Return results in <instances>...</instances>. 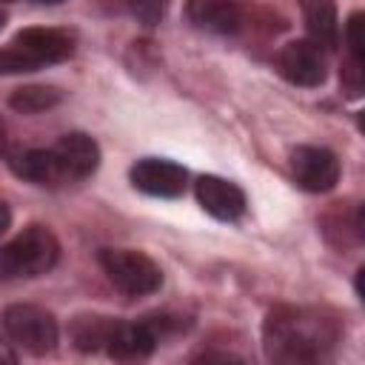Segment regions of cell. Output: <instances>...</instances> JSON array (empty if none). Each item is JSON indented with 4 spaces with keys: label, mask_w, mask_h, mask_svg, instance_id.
Wrapping results in <instances>:
<instances>
[{
    "label": "cell",
    "mask_w": 365,
    "mask_h": 365,
    "mask_svg": "<svg viewBox=\"0 0 365 365\" xmlns=\"http://www.w3.org/2000/svg\"><path fill=\"white\" fill-rule=\"evenodd\" d=\"M336 322L305 308H277L265 319V354L277 362L319 359L336 342Z\"/></svg>",
    "instance_id": "cell-1"
},
{
    "label": "cell",
    "mask_w": 365,
    "mask_h": 365,
    "mask_svg": "<svg viewBox=\"0 0 365 365\" xmlns=\"http://www.w3.org/2000/svg\"><path fill=\"white\" fill-rule=\"evenodd\" d=\"M60 259V242L46 225H29L0 245V279H31L51 271Z\"/></svg>",
    "instance_id": "cell-2"
},
{
    "label": "cell",
    "mask_w": 365,
    "mask_h": 365,
    "mask_svg": "<svg viewBox=\"0 0 365 365\" xmlns=\"http://www.w3.org/2000/svg\"><path fill=\"white\" fill-rule=\"evenodd\" d=\"M100 268L111 279V285L128 297H148L160 291L163 285V271L160 265L134 248H103L97 254Z\"/></svg>",
    "instance_id": "cell-3"
},
{
    "label": "cell",
    "mask_w": 365,
    "mask_h": 365,
    "mask_svg": "<svg viewBox=\"0 0 365 365\" xmlns=\"http://www.w3.org/2000/svg\"><path fill=\"white\" fill-rule=\"evenodd\" d=\"M3 328L14 345H20L23 351H29L34 356L51 354L57 348V339H60L57 319L46 308L31 305V302L9 305L3 311Z\"/></svg>",
    "instance_id": "cell-4"
},
{
    "label": "cell",
    "mask_w": 365,
    "mask_h": 365,
    "mask_svg": "<svg viewBox=\"0 0 365 365\" xmlns=\"http://www.w3.org/2000/svg\"><path fill=\"white\" fill-rule=\"evenodd\" d=\"M9 48L17 57H23L26 66L34 71L40 66L68 60L74 54V40L68 31H60V29H23L14 34Z\"/></svg>",
    "instance_id": "cell-5"
},
{
    "label": "cell",
    "mask_w": 365,
    "mask_h": 365,
    "mask_svg": "<svg viewBox=\"0 0 365 365\" xmlns=\"http://www.w3.org/2000/svg\"><path fill=\"white\" fill-rule=\"evenodd\" d=\"M277 68H279V74L288 83L302 86V88H317L328 77L325 54L311 40H291V43H285L279 48V54H277Z\"/></svg>",
    "instance_id": "cell-6"
},
{
    "label": "cell",
    "mask_w": 365,
    "mask_h": 365,
    "mask_svg": "<svg viewBox=\"0 0 365 365\" xmlns=\"http://www.w3.org/2000/svg\"><path fill=\"white\" fill-rule=\"evenodd\" d=\"M291 174L299 188L325 194L339 182V160L322 145H297L291 151Z\"/></svg>",
    "instance_id": "cell-7"
},
{
    "label": "cell",
    "mask_w": 365,
    "mask_h": 365,
    "mask_svg": "<svg viewBox=\"0 0 365 365\" xmlns=\"http://www.w3.org/2000/svg\"><path fill=\"white\" fill-rule=\"evenodd\" d=\"M131 182L143 194L171 200V197H180L185 191L188 171L171 160H163V157H143L131 165Z\"/></svg>",
    "instance_id": "cell-8"
},
{
    "label": "cell",
    "mask_w": 365,
    "mask_h": 365,
    "mask_svg": "<svg viewBox=\"0 0 365 365\" xmlns=\"http://www.w3.org/2000/svg\"><path fill=\"white\" fill-rule=\"evenodd\" d=\"M194 194H197V202L217 220H225V222H234L245 214V194L237 182L231 180H222L217 174H202L197 182H194Z\"/></svg>",
    "instance_id": "cell-9"
},
{
    "label": "cell",
    "mask_w": 365,
    "mask_h": 365,
    "mask_svg": "<svg viewBox=\"0 0 365 365\" xmlns=\"http://www.w3.org/2000/svg\"><path fill=\"white\" fill-rule=\"evenodd\" d=\"M188 20L211 34H237L245 26V11L234 0H188Z\"/></svg>",
    "instance_id": "cell-10"
},
{
    "label": "cell",
    "mask_w": 365,
    "mask_h": 365,
    "mask_svg": "<svg viewBox=\"0 0 365 365\" xmlns=\"http://www.w3.org/2000/svg\"><path fill=\"white\" fill-rule=\"evenodd\" d=\"M54 154L68 177L71 180H86L97 171L100 165V145L94 143V137L83 134V131H71V134H63L57 143H54Z\"/></svg>",
    "instance_id": "cell-11"
},
{
    "label": "cell",
    "mask_w": 365,
    "mask_h": 365,
    "mask_svg": "<svg viewBox=\"0 0 365 365\" xmlns=\"http://www.w3.org/2000/svg\"><path fill=\"white\" fill-rule=\"evenodd\" d=\"M160 334L154 331V325L145 322H123L117 319L108 342H106V354L111 359H145L154 348H157Z\"/></svg>",
    "instance_id": "cell-12"
},
{
    "label": "cell",
    "mask_w": 365,
    "mask_h": 365,
    "mask_svg": "<svg viewBox=\"0 0 365 365\" xmlns=\"http://www.w3.org/2000/svg\"><path fill=\"white\" fill-rule=\"evenodd\" d=\"M11 171L26 180V182H34V185H63L68 182L54 148H29V151H20L9 160Z\"/></svg>",
    "instance_id": "cell-13"
},
{
    "label": "cell",
    "mask_w": 365,
    "mask_h": 365,
    "mask_svg": "<svg viewBox=\"0 0 365 365\" xmlns=\"http://www.w3.org/2000/svg\"><path fill=\"white\" fill-rule=\"evenodd\" d=\"M305 29L311 34V43L322 48H334L339 40V20H336V3L334 0H299Z\"/></svg>",
    "instance_id": "cell-14"
},
{
    "label": "cell",
    "mask_w": 365,
    "mask_h": 365,
    "mask_svg": "<svg viewBox=\"0 0 365 365\" xmlns=\"http://www.w3.org/2000/svg\"><path fill=\"white\" fill-rule=\"evenodd\" d=\"M114 325H117V319H111V317L83 314V317L71 319L68 334H71V339L80 351H106V342H108Z\"/></svg>",
    "instance_id": "cell-15"
},
{
    "label": "cell",
    "mask_w": 365,
    "mask_h": 365,
    "mask_svg": "<svg viewBox=\"0 0 365 365\" xmlns=\"http://www.w3.org/2000/svg\"><path fill=\"white\" fill-rule=\"evenodd\" d=\"M60 100H63V94L54 86H26V88H17L9 103L20 114H37V111H46V108L57 106Z\"/></svg>",
    "instance_id": "cell-16"
},
{
    "label": "cell",
    "mask_w": 365,
    "mask_h": 365,
    "mask_svg": "<svg viewBox=\"0 0 365 365\" xmlns=\"http://www.w3.org/2000/svg\"><path fill=\"white\" fill-rule=\"evenodd\" d=\"M125 6L143 26H157L165 17L171 0H125Z\"/></svg>",
    "instance_id": "cell-17"
},
{
    "label": "cell",
    "mask_w": 365,
    "mask_h": 365,
    "mask_svg": "<svg viewBox=\"0 0 365 365\" xmlns=\"http://www.w3.org/2000/svg\"><path fill=\"white\" fill-rule=\"evenodd\" d=\"M345 43H348L351 60L365 63V40H362V14H359V11L348 17V26H345Z\"/></svg>",
    "instance_id": "cell-18"
},
{
    "label": "cell",
    "mask_w": 365,
    "mask_h": 365,
    "mask_svg": "<svg viewBox=\"0 0 365 365\" xmlns=\"http://www.w3.org/2000/svg\"><path fill=\"white\" fill-rule=\"evenodd\" d=\"M20 71H31V68H29L26 60L17 57L11 48H3V51H0V74H20Z\"/></svg>",
    "instance_id": "cell-19"
},
{
    "label": "cell",
    "mask_w": 365,
    "mask_h": 365,
    "mask_svg": "<svg viewBox=\"0 0 365 365\" xmlns=\"http://www.w3.org/2000/svg\"><path fill=\"white\" fill-rule=\"evenodd\" d=\"M0 362H9V365H11V362H17V354L11 351V342H9V339H3V336H0Z\"/></svg>",
    "instance_id": "cell-20"
},
{
    "label": "cell",
    "mask_w": 365,
    "mask_h": 365,
    "mask_svg": "<svg viewBox=\"0 0 365 365\" xmlns=\"http://www.w3.org/2000/svg\"><path fill=\"white\" fill-rule=\"evenodd\" d=\"M9 225H11V211L6 202H0V237L9 231Z\"/></svg>",
    "instance_id": "cell-21"
},
{
    "label": "cell",
    "mask_w": 365,
    "mask_h": 365,
    "mask_svg": "<svg viewBox=\"0 0 365 365\" xmlns=\"http://www.w3.org/2000/svg\"><path fill=\"white\" fill-rule=\"evenodd\" d=\"M6 151V125H3V120H0V154Z\"/></svg>",
    "instance_id": "cell-22"
},
{
    "label": "cell",
    "mask_w": 365,
    "mask_h": 365,
    "mask_svg": "<svg viewBox=\"0 0 365 365\" xmlns=\"http://www.w3.org/2000/svg\"><path fill=\"white\" fill-rule=\"evenodd\" d=\"M3 23H6V14H3V11H0V29H3Z\"/></svg>",
    "instance_id": "cell-23"
},
{
    "label": "cell",
    "mask_w": 365,
    "mask_h": 365,
    "mask_svg": "<svg viewBox=\"0 0 365 365\" xmlns=\"http://www.w3.org/2000/svg\"><path fill=\"white\" fill-rule=\"evenodd\" d=\"M34 3H60V0H34Z\"/></svg>",
    "instance_id": "cell-24"
}]
</instances>
